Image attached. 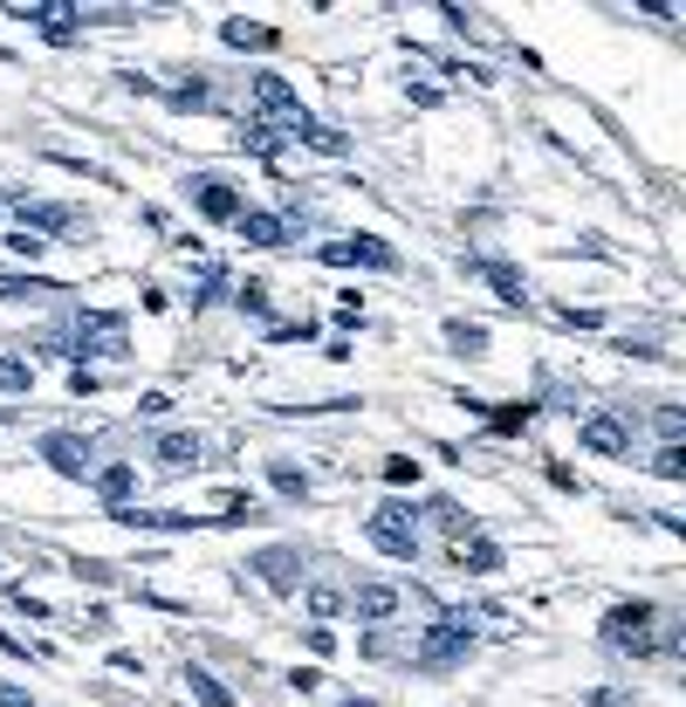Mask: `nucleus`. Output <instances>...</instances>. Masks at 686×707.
<instances>
[{
	"instance_id": "393cba45",
	"label": "nucleus",
	"mask_w": 686,
	"mask_h": 707,
	"mask_svg": "<svg viewBox=\"0 0 686 707\" xmlns=\"http://www.w3.org/2000/svg\"><path fill=\"white\" fill-rule=\"evenodd\" d=\"M220 508H227L220 522H261V501L255 495H220Z\"/></svg>"
},
{
	"instance_id": "0eeeda50",
	"label": "nucleus",
	"mask_w": 686,
	"mask_h": 707,
	"mask_svg": "<svg viewBox=\"0 0 686 707\" xmlns=\"http://www.w3.org/2000/svg\"><path fill=\"white\" fill-rule=\"evenodd\" d=\"M192 200H199V213H207V220H240V213H248V207H240V192L227 179H213V172L192 179Z\"/></svg>"
},
{
	"instance_id": "412c9836",
	"label": "nucleus",
	"mask_w": 686,
	"mask_h": 707,
	"mask_svg": "<svg viewBox=\"0 0 686 707\" xmlns=\"http://www.w3.org/2000/svg\"><path fill=\"white\" fill-rule=\"evenodd\" d=\"M131 481H138V475H131V467H103V475H97V495H103L110 508H125V495H131Z\"/></svg>"
},
{
	"instance_id": "2f4dec72",
	"label": "nucleus",
	"mask_w": 686,
	"mask_h": 707,
	"mask_svg": "<svg viewBox=\"0 0 686 707\" xmlns=\"http://www.w3.org/2000/svg\"><path fill=\"white\" fill-rule=\"evenodd\" d=\"M172 103H179V110H199V103H207V83H179Z\"/></svg>"
},
{
	"instance_id": "f8f14e48",
	"label": "nucleus",
	"mask_w": 686,
	"mask_h": 707,
	"mask_svg": "<svg viewBox=\"0 0 686 707\" xmlns=\"http://www.w3.org/2000/svg\"><path fill=\"white\" fill-rule=\"evenodd\" d=\"M398 605H406V598H398L391 584H357V618H365V625H385Z\"/></svg>"
},
{
	"instance_id": "f257e3e1",
	"label": "nucleus",
	"mask_w": 686,
	"mask_h": 707,
	"mask_svg": "<svg viewBox=\"0 0 686 707\" xmlns=\"http://www.w3.org/2000/svg\"><path fill=\"white\" fill-rule=\"evenodd\" d=\"M659 605H612V611H604V646H612V653H632V659H653L659 653Z\"/></svg>"
},
{
	"instance_id": "9b49d317",
	"label": "nucleus",
	"mask_w": 686,
	"mask_h": 707,
	"mask_svg": "<svg viewBox=\"0 0 686 707\" xmlns=\"http://www.w3.org/2000/svg\"><path fill=\"white\" fill-rule=\"evenodd\" d=\"M233 227H240L248 248H281V241H289V220H281V213H240Z\"/></svg>"
},
{
	"instance_id": "6e6552de",
	"label": "nucleus",
	"mask_w": 686,
	"mask_h": 707,
	"mask_svg": "<svg viewBox=\"0 0 686 707\" xmlns=\"http://www.w3.org/2000/svg\"><path fill=\"white\" fill-rule=\"evenodd\" d=\"M42 460L56 467V475L83 481V475H90V440H76V434H49V440H42Z\"/></svg>"
},
{
	"instance_id": "423d86ee",
	"label": "nucleus",
	"mask_w": 686,
	"mask_h": 707,
	"mask_svg": "<svg viewBox=\"0 0 686 707\" xmlns=\"http://www.w3.org/2000/svg\"><path fill=\"white\" fill-rule=\"evenodd\" d=\"M248 570H261V584H268V591H296V584H302V549L275 542V549H261V557H255Z\"/></svg>"
},
{
	"instance_id": "4468645a",
	"label": "nucleus",
	"mask_w": 686,
	"mask_h": 707,
	"mask_svg": "<svg viewBox=\"0 0 686 707\" xmlns=\"http://www.w3.org/2000/svg\"><path fill=\"white\" fill-rule=\"evenodd\" d=\"M255 103L268 110V117H296L302 103H296V90L281 83V76H255Z\"/></svg>"
},
{
	"instance_id": "58836bf2",
	"label": "nucleus",
	"mask_w": 686,
	"mask_h": 707,
	"mask_svg": "<svg viewBox=\"0 0 686 707\" xmlns=\"http://www.w3.org/2000/svg\"><path fill=\"white\" fill-rule=\"evenodd\" d=\"M0 707H34V700H28L21 687H0Z\"/></svg>"
},
{
	"instance_id": "ddd939ff",
	"label": "nucleus",
	"mask_w": 686,
	"mask_h": 707,
	"mask_svg": "<svg viewBox=\"0 0 686 707\" xmlns=\"http://www.w3.org/2000/svg\"><path fill=\"white\" fill-rule=\"evenodd\" d=\"M460 406H467V412H480V419L495 426V434H521V426L536 419V406H488V399H460Z\"/></svg>"
},
{
	"instance_id": "6ab92c4d",
	"label": "nucleus",
	"mask_w": 686,
	"mask_h": 707,
	"mask_svg": "<svg viewBox=\"0 0 686 707\" xmlns=\"http://www.w3.org/2000/svg\"><path fill=\"white\" fill-rule=\"evenodd\" d=\"M14 207H21V220H28V227H42V233H69V227H76V213H69V207H28V200H14Z\"/></svg>"
},
{
	"instance_id": "ea45409f",
	"label": "nucleus",
	"mask_w": 686,
	"mask_h": 707,
	"mask_svg": "<svg viewBox=\"0 0 686 707\" xmlns=\"http://www.w3.org/2000/svg\"><path fill=\"white\" fill-rule=\"evenodd\" d=\"M337 707H371V700H337Z\"/></svg>"
},
{
	"instance_id": "2eb2a0df",
	"label": "nucleus",
	"mask_w": 686,
	"mask_h": 707,
	"mask_svg": "<svg viewBox=\"0 0 686 707\" xmlns=\"http://www.w3.org/2000/svg\"><path fill=\"white\" fill-rule=\"evenodd\" d=\"M220 42L227 49H275V28H261V21H220Z\"/></svg>"
},
{
	"instance_id": "bb28decb",
	"label": "nucleus",
	"mask_w": 686,
	"mask_h": 707,
	"mask_svg": "<svg viewBox=\"0 0 686 707\" xmlns=\"http://www.w3.org/2000/svg\"><path fill=\"white\" fill-rule=\"evenodd\" d=\"M28 378H34V371H28L21 358H0V391H28Z\"/></svg>"
},
{
	"instance_id": "39448f33",
	"label": "nucleus",
	"mask_w": 686,
	"mask_h": 707,
	"mask_svg": "<svg viewBox=\"0 0 686 707\" xmlns=\"http://www.w3.org/2000/svg\"><path fill=\"white\" fill-rule=\"evenodd\" d=\"M330 268H398V248L378 241V233H350V241H322L316 248Z\"/></svg>"
},
{
	"instance_id": "cd10ccee",
	"label": "nucleus",
	"mask_w": 686,
	"mask_h": 707,
	"mask_svg": "<svg viewBox=\"0 0 686 707\" xmlns=\"http://www.w3.org/2000/svg\"><path fill=\"white\" fill-rule=\"evenodd\" d=\"M447 337H454V343L467 350V358H474V350H480V343H488V330H480V323H447Z\"/></svg>"
},
{
	"instance_id": "aec40b11",
	"label": "nucleus",
	"mask_w": 686,
	"mask_h": 707,
	"mask_svg": "<svg viewBox=\"0 0 686 707\" xmlns=\"http://www.w3.org/2000/svg\"><path fill=\"white\" fill-rule=\"evenodd\" d=\"M186 687H192V700H207V707H233V694L207 674V666H186Z\"/></svg>"
},
{
	"instance_id": "4be33fe9",
	"label": "nucleus",
	"mask_w": 686,
	"mask_h": 707,
	"mask_svg": "<svg viewBox=\"0 0 686 707\" xmlns=\"http://www.w3.org/2000/svg\"><path fill=\"white\" fill-rule=\"evenodd\" d=\"M268 481H275V495H289V501H302V495H309V475H296L289 460H275V467H268Z\"/></svg>"
},
{
	"instance_id": "f03ea898",
	"label": "nucleus",
	"mask_w": 686,
	"mask_h": 707,
	"mask_svg": "<svg viewBox=\"0 0 686 707\" xmlns=\"http://www.w3.org/2000/svg\"><path fill=\"white\" fill-rule=\"evenodd\" d=\"M467 653H474V611H439L412 659L426 666V674H447V666H460Z\"/></svg>"
},
{
	"instance_id": "5701e85b",
	"label": "nucleus",
	"mask_w": 686,
	"mask_h": 707,
	"mask_svg": "<svg viewBox=\"0 0 686 707\" xmlns=\"http://www.w3.org/2000/svg\"><path fill=\"white\" fill-rule=\"evenodd\" d=\"M653 475H659V481H679V475H686V447H679V440H666V447L653 454Z\"/></svg>"
},
{
	"instance_id": "e433bc0d",
	"label": "nucleus",
	"mask_w": 686,
	"mask_h": 707,
	"mask_svg": "<svg viewBox=\"0 0 686 707\" xmlns=\"http://www.w3.org/2000/svg\"><path fill=\"white\" fill-rule=\"evenodd\" d=\"M240 309H255V317H261V309H268V289H261V282H248V289H240Z\"/></svg>"
},
{
	"instance_id": "72a5a7b5",
	"label": "nucleus",
	"mask_w": 686,
	"mask_h": 707,
	"mask_svg": "<svg viewBox=\"0 0 686 707\" xmlns=\"http://www.w3.org/2000/svg\"><path fill=\"white\" fill-rule=\"evenodd\" d=\"M302 639H309V653H337V633H330V625H309Z\"/></svg>"
},
{
	"instance_id": "7ed1b4c3",
	"label": "nucleus",
	"mask_w": 686,
	"mask_h": 707,
	"mask_svg": "<svg viewBox=\"0 0 686 707\" xmlns=\"http://www.w3.org/2000/svg\"><path fill=\"white\" fill-rule=\"evenodd\" d=\"M365 536L385 549V557H398V564H412V557H419V522H412V508H406V501H385L378 516L365 522Z\"/></svg>"
},
{
	"instance_id": "9d476101",
	"label": "nucleus",
	"mask_w": 686,
	"mask_h": 707,
	"mask_svg": "<svg viewBox=\"0 0 686 707\" xmlns=\"http://www.w3.org/2000/svg\"><path fill=\"white\" fill-rule=\"evenodd\" d=\"M474 275H480V282H488L508 309H529V282H521V275H515L508 261H474Z\"/></svg>"
},
{
	"instance_id": "c9c22d12",
	"label": "nucleus",
	"mask_w": 686,
	"mask_h": 707,
	"mask_svg": "<svg viewBox=\"0 0 686 707\" xmlns=\"http://www.w3.org/2000/svg\"><path fill=\"white\" fill-rule=\"evenodd\" d=\"M97 385H103V378H97V371H83V365L69 371V391H76V399H83V391H97Z\"/></svg>"
},
{
	"instance_id": "a211bd4d",
	"label": "nucleus",
	"mask_w": 686,
	"mask_h": 707,
	"mask_svg": "<svg viewBox=\"0 0 686 707\" xmlns=\"http://www.w3.org/2000/svg\"><path fill=\"white\" fill-rule=\"evenodd\" d=\"M199 460V440L192 434H166V440H158V467H172V475H179V467H192Z\"/></svg>"
},
{
	"instance_id": "a19ab883",
	"label": "nucleus",
	"mask_w": 686,
	"mask_h": 707,
	"mask_svg": "<svg viewBox=\"0 0 686 707\" xmlns=\"http://www.w3.org/2000/svg\"><path fill=\"white\" fill-rule=\"evenodd\" d=\"M0 591H8V577H0Z\"/></svg>"
},
{
	"instance_id": "20e7f679",
	"label": "nucleus",
	"mask_w": 686,
	"mask_h": 707,
	"mask_svg": "<svg viewBox=\"0 0 686 707\" xmlns=\"http://www.w3.org/2000/svg\"><path fill=\"white\" fill-rule=\"evenodd\" d=\"M97 350L117 358V350H125V323H117V317H90V309H83V317L69 323V350H62V358H97Z\"/></svg>"
},
{
	"instance_id": "c756f323",
	"label": "nucleus",
	"mask_w": 686,
	"mask_h": 707,
	"mask_svg": "<svg viewBox=\"0 0 686 707\" xmlns=\"http://www.w3.org/2000/svg\"><path fill=\"white\" fill-rule=\"evenodd\" d=\"M8 248H14V255H28V261H34V255H42V248H49V241H42V233H28V227H21V233H8Z\"/></svg>"
},
{
	"instance_id": "7c9ffc66",
	"label": "nucleus",
	"mask_w": 686,
	"mask_h": 707,
	"mask_svg": "<svg viewBox=\"0 0 686 707\" xmlns=\"http://www.w3.org/2000/svg\"><path fill=\"white\" fill-rule=\"evenodd\" d=\"M337 605H344V598H337V591H330V584H316V591H309V611H316V618H330V611H337Z\"/></svg>"
},
{
	"instance_id": "a878e982",
	"label": "nucleus",
	"mask_w": 686,
	"mask_h": 707,
	"mask_svg": "<svg viewBox=\"0 0 686 707\" xmlns=\"http://www.w3.org/2000/svg\"><path fill=\"white\" fill-rule=\"evenodd\" d=\"M433 522L447 529V536H467V522H474V516H460V501H433Z\"/></svg>"
},
{
	"instance_id": "c85d7f7f",
	"label": "nucleus",
	"mask_w": 686,
	"mask_h": 707,
	"mask_svg": "<svg viewBox=\"0 0 686 707\" xmlns=\"http://www.w3.org/2000/svg\"><path fill=\"white\" fill-rule=\"evenodd\" d=\"M385 481H391V488H406V481H419V460H385Z\"/></svg>"
},
{
	"instance_id": "dca6fc26",
	"label": "nucleus",
	"mask_w": 686,
	"mask_h": 707,
	"mask_svg": "<svg viewBox=\"0 0 686 707\" xmlns=\"http://www.w3.org/2000/svg\"><path fill=\"white\" fill-rule=\"evenodd\" d=\"M21 21H42V34H49V42H76V8H14Z\"/></svg>"
},
{
	"instance_id": "473e14b6",
	"label": "nucleus",
	"mask_w": 686,
	"mask_h": 707,
	"mask_svg": "<svg viewBox=\"0 0 686 707\" xmlns=\"http://www.w3.org/2000/svg\"><path fill=\"white\" fill-rule=\"evenodd\" d=\"M138 412H145V419H166V412H172V399H166V391H145Z\"/></svg>"
},
{
	"instance_id": "f3484780",
	"label": "nucleus",
	"mask_w": 686,
	"mask_h": 707,
	"mask_svg": "<svg viewBox=\"0 0 686 707\" xmlns=\"http://www.w3.org/2000/svg\"><path fill=\"white\" fill-rule=\"evenodd\" d=\"M34 296H62L42 275H0V302H34Z\"/></svg>"
},
{
	"instance_id": "b1692460",
	"label": "nucleus",
	"mask_w": 686,
	"mask_h": 707,
	"mask_svg": "<svg viewBox=\"0 0 686 707\" xmlns=\"http://www.w3.org/2000/svg\"><path fill=\"white\" fill-rule=\"evenodd\" d=\"M460 564L467 570H501V549L495 542H460Z\"/></svg>"
},
{
	"instance_id": "1a4fd4ad",
	"label": "nucleus",
	"mask_w": 686,
	"mask_h": 707,
	"mask_svg": "<svg viewBox=\"0 0 686 707\" xmlns=\"http://www.w3.org/2000/svg\"><path fill=\"white\" fill-rule=\"evenodd\" d=\"M584 447L590 454H632V426L618 412H590L584 419Z\"/></svg>"
},
{
	"instance_id": "4c0bfd02",
	"label": "nucleus",
	"mask_w": 686,
	"mask_h": 707,
	"mask_svg": "<svg viewBox=\"0 0 686 707\" xmlns=\"http://www.w3.org/2000/svg\"><path fill=\"white\" fill-rule=\"evenodd\" d=\"M316 680H322L316 666H296V674H289V687H296V694H316Z\"/></svg>"
},
{
	"instance_id": "f704fd0d",
	"label": "nucleus",
	"mask_w": 686,
	"mask_h": 707,
	"mask_svg": "<svg viewBox=\"0 0 686 707\" xmlns=\"http://www.w3.org/2000/svg\"><path fill=\"white\" fill-rule=\"evenodd\" d=\"M439 14H447V28H460V34H474V28H480V14H467V8H439Z\"/></svg>"
}]
</instances>
